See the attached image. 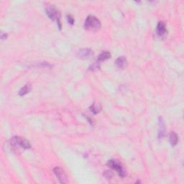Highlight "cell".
I'll use <instances>...</instances> for the list:
<instances>
[{"instance_id": "obj_5", "label": "cell", "mask_w": 184, "mask_h": 184, "mask_svg": "<svg viewBox=\"0 0 184 184\" xmlns=\"http://www.w3.org/2000/svg\"><path fill=\"white\" fill-rule=\"evenodd\" d=\"M53 173H54L55 176L57 177V178H58L60 183H68V181H69L68 180V177L63 169H61L59 167H55L53 169Z\"/></svg>"}, {"instance_id": "obj_17", "label": "cell", "mask_w": 184, "mask_h": 184, "mask_svg": "<svg viewBox=\"0 0 184 184\" xmlns=\"http://www.w3.org/2000/svg\"><path fill=\"white\" fill-rule=\"evenodd\" d=\"M0 37H1V40H5V39L7 38V35L6 33H3L2 32L1 33V35H0Z\"/></svg>"}, {"instance_id": "obj_9", "label": "cell", "mask_w": 184, "mask_h": 184, "mask_svg": "<svg viewBox=\"0 0 184 184\" xmlns=\"http://www.w3.org/2000/svg\"><path fill=\"white\" fill-rule=\"evenodd\" d=\"M165 124L161 117L159 118V133H158V138L161 139L165 136Z\"/></svg>"}, {"instance_id": "obj_2", "label": "cell", "mask_w": 184, "mask_h": 184, "mask_svg": "<svg viewBox=\"0 0 184 184\" xmlns=\"http://www.w3.org/2000/svg\"><path fill=\"white\" fill-rule=\"evenodd\" d=\"M45 12L48 17L52 20L55 21L58 25L59 30H61L62 25L60 22V13L52 5H48L45 8Z\"/></svg>"}, {"instance_id": "obj_13", "label": "cell", "mask_w": 184, "mask_h": 184, "mask_svg": "<svg viewBox=\"0 0 184 184\" xmlns=\"http://www.w3.org/2000/svg\"><path fill=\"white\" fill-rule=\"evenodd\" d=\"M91 112H93L94 114H98L101 112V107L100 104H98L94 103L90 107Z\"/></svg>"}, {"instance_id": "obj_14", "label": "cell", "mask_w": 184, "mask_h": 184, "mask_svg": "<svg viewBox=\"0 0 184 184\" xmlns=\"http://www.w3.org/2000/svg\"><path fill=\"white\" fill-rule=\"evenodd\" d=\"M99 62H96V63H94V64H92V66H91L90 67H89V70L90 71H96V70H99Z\"/></svg>"}, {"instance_id": "obj_12", "label": "cell", "mask_w": 184, "mask_h": 184, "mask_svg": "<svg viewBox=\"0 0 184 184\" xmlns=\"http://www.w3.org/2000/svg\"><path fill=\"white\" fill-rule=\"evenodd\" d=\"M178 142V137L175 132H172L170 135V142L171 145L176 146Z\"/></svg>"}, {"instance_id": "obj_6", "label": "cell", "mask_w": 184, "mask_h": 184, "mask_svg": "<svg viewBox=\"0 0 184 184\" xmlns=\"http://www.w3.org/2000/svg\"><path fill=\"white\" fill-rule=\"evenodd\" d=\"M156 33L158 37L163 38L166 36L167 34V28H166V25L164 22H159L158 25H157Z\"/></svg>"}, {"instance_id": "obj_8", "label": "cell", "mask_w": 184, "mask_h": 184, "mask_svg": "<svg viewBox=\"0 0 184 184\" xmlns=\"http://www.w3.org/2000/svg\"><path fill=\"white\" fill-rule=\"evenodd\" d=\"M116 66L120 69H124V68L127 66V60L124 56H120L115 61Z\"/></svg>"}, {"instance_id": "obj_1", "label": "cell", "mask_w": 184, "mask_h": 184, "mask_svg": "<svg viewBox=\"0 0 184 184\" xmlns=\"http://www.w3.org/2000/svg\"><path fill=\"white\" fill-rule=\"evenodd\" d=\"M101 27V24L100 20L96 18L95 16H88L86 19L84 23V28L86 30L89 31L95 32L99 30Z\"/></svg>"}, {"instance_id": "obj_10", "label": "cell", "mask_w": 184, "mask_h": 184, "mask_svg": "<svg viewBox=\"0 0 184 184\" xmlns=\"http://www.w3.org/2000/svg\"><path fill=\"white\" fill-rule=\"evenodd\" d=\"M31 90H32L31 84H30V83H27V84L25 85L24 86H23L22 88L20 90H19V95L21 96L26 95L27 94H28V93H30V92H31Z\"/></svg>"}, {"instance_id": "obj_3", "label": "cell", "mask_w": 184, "mask_h": 184, "mask_svg": "<svg viewBox=\"0 0 184 184\" xmlns=\"http://www.w3.org/2000/svg\"><path fill=\"white\" fill-rule=\"evenodd\" d=\"M111 168H112L114 171H116L119 174V176L121 177H125L127 175V172L125 171V168H124V166L122 165V164L120 162L118 161L117 160H109L108 163H107Z\"/></svg>"}, {"instance_id": "obj_15", "label": "cell", "mask_w": 184, "mask_h": 184, "mask_svg": "<svg viewBox=\"0 0 184 184\" xmlns=\"http://www.w3.org/2000/svg\"><path fill=\"white\" fill-rule=\"evenodd\" d=\"M67 19H68V22L70 23L71 25L74 24V17H73L71 15H67Z\"/></svg>"}, {"instance_id": "obj_7", "label": "cell", "mask_w": 184, "mask_h": 184, "mask_svg": "<svg viewBox=\"0 0 184 184\" xmlns=\"http://www.w3.org/2000/svg\"><path fill=\"white\" fill-rule=\"evenodd\" d=\"M78 57L81 59H88L93 55V51L89 48H83L78 52Z\"/></svg>"}, {"instance_id": "obj_4", "label": "cell", "mask_w": 184, "mask_h": 184, "mask_svg": "<svg viewBox=\"0 0 184 184\" xmlns=\"http://www.w3.org/2000/svg\"><path fill=\"white\" fill-rule=\"evenodd\" d=\"M11 144L15 147H20L25 150H28L31 148V145H30L29 141L19 136L12 137L11 139Z\"/></svg>"}, {"instance_id": "obj_16", "label": "cell", "mask_w": 184, "mask_h": 184, "mask_svg": "<svg viewBox=\"0 0 184 184\" xmlns=\"http://www.w3.org/2000/svg\"><path fill=\"white\" fill-rule=\"evenodd\" d=\"M104 176L106 177L107 178H112V173H111V172H109V171H106V172L104 173Z\"/></svg>"}, {"instance_id": "obj_11", "label": "cell", "mask_w": 184, "mask_h": 184, "mask_svg": "<svg viewBox=\"0 0 184 184\" xmlns=\"http://www.w3.org/2000/svg\"><path fill=\"white\" fill-rule=\"evenodd\" d=\"M110 58H111V53H110V52L104 51V52H102V53L99 55V57H98V59H97V61L99 63L100 61H104V60H107V59H110Z\"/></svg>"}]
</instances>
